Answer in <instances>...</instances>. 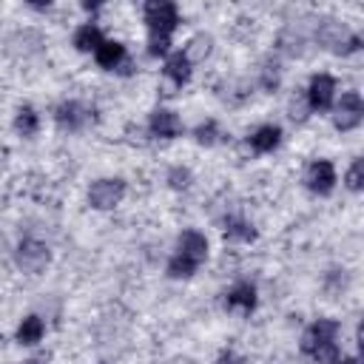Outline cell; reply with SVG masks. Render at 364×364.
I'll return each instance as SVG.
<instances>
[{
    "label": "cell",
    "instance_id": "6da1fadb",
    "mask_svg": "<svg viewBox=\"0 0 364 364\" xmlns=\"http://www.w3.org/2000/svg\"><path fill=\"white\" fill-rule=\"evenodd\" d=\"M145 23H148V51L154 57L168 54L171 48V34L179 23V11L168 0H151L145 3Z\"/></svg>",
    "mask_w": 364,
    "mask_h": 364
},
{
    "label": "cell",
    "instance_id": "7a4b0ae2",
    "mask_svg": "<svg viewBox=\"0 0 364 364\" xmlns=\"http://www.w3.org/2000/svg\"><path fill=\"white\" fill-rule=\"evenodd\" d=\"M336 336H338V321L333 318H318L316 324H310L301 336V353L316 358L318 364H338V347H336Z\"/></svg>",
    "mask_w": 364,
    "mask_h": 364
},
{
    "label": "cell",
    "instance_id": "3957f363",
    "mask_svg": "<svg viewBox=\"0 0 364 364\" xmlns=\"http://www.w3.org/2000/svg\"><path fill=\"white\" fill-rule=\"evenodd\" d=\"M208 256V239L199 230H185L179 236V247L168 262V276L173 279H188L196 273V267Z\"/></svg>",
    "mask_w": 364,
    "mask_h": 364
},
{
    "label": "cell",
    "instance_id": "277c9868",
    "mask_svg": "<svg viewBox=\"0 0 364 364\" xmlns=\"http://www.w3.org/2000/svg\"><path fill=\"white\" fill-rule=\"evenodd\" d=\"M361 119H364V102H361L358 91L341 94V102L336 105V114H333V125L338 131H353Z\"/></svg>",
    "mask_w": 364,
    "mask_h": 364
},
{
    "label": "cell",
    "instance_id": "5b68a950",
    "mask_svg": "<svg viewBox=\"0 0 364 364\" xmlns=\"http://www.w3.org/2000/svg\"><path fill=\"white\" fill-rule=\"evenodd\" d=\"M14 259H17V267H20L23 273H40V270H46V264L51 262V253H48V247H46L43 242L26 239V242H20Z\"/></svg>",
    "mask_w": 364,
    "mask_h": 364
},
{
    "label": "cell",
    "instance_id": "8992f818",
    "mask_svg": "<svg viewBox=\"0 0 364 364\" xmlns=\"http://www.w3.org/2000/svg\"><path fill=\"white\" fill-rule=\"evenodd\" d=\"M122 193H125V182L122 179H97L91 185V191H88V202L97 210H108V208L119 205Z\"/></svg>",
    "mask_w": 364,
    "mask_h": 364
},
{
    "label": "cell",
    "instance_id": "52a82bcc",
    "mask_svg": "<svg viewBox=\"0 0 364 364\" xmlns=\"http://www.w3.org/2000/svg\"><path fill=\"white\" fill-rule=\"evenodd\" d=\"M336 97V80L330 74H316L307 85V108L313 111H327Z\"/></svg>",
    "mask_w": 364,
    "mask_h": 364
},
{
    "label": "cell",
    "instance_id": "ba28073f",
    "mask_svg": "<svg viewBox=\"0 0 364 364\" xmlns=\"http://www.w3.org/2000/svg\"><path fill=\"white\" fill-rule=\"evenodd\" d=\"M304 182H307V188H310L313 193L327 196V193L336 188V168H333V162H327V159L310 162V168H307V173H304Z\"/></svg>",
    "mask_w": 364,
    "mask_h": 364
},
{
    "label": "cell",
    "instance_id": "9c48e42d",
    "mask_svg": "<svg viewBox=\"0 0 364 364\" xmlns=\"http://www.w3.org/2000/svg\"><path fill=\"white\" fill-rule=\"evenodd\" d=\"M91 108H85L82 102H77V100H68V102H63L60 108H57V125L60 128H65V131H80V128H85L88 125V119H91Z\"/></svg>",
    "mask_w": 364,
    "mask_h": 364
},
{
    "label": "cell",
    "instance_id": "30bf717a",
    "mask_svg": "<svg viewBox=\"0 0 364 364\" xmlns=\"http://www.w3.org/2000/svg\"><path fill=\"white\" fill-rule=\"evenodd\" d=\"M148 128H151V134H154V136L173 139V136H179V134H182V119H179L173 111H168V108H156V111L151 114Z\"/></svg>",
    "mask_w": 364,
    "mask_h": 364
},
{
    "label": "cell",
    "instance_id": "8fae6325",
    "mask_svg": "<svg viewBox=\"0 0 364 364\" xmlns=\"http://www.w3.org/2000/svg\"><path fill=\"white\" fill-rule=\"evenodd\" d=\"M256 307V287L250 282H239L230 293H228V310H239L245 316H250Z\"/></svg>",
    "mask_w": 364,
    "mask_h": 364
},
{
    "label": "cell",
    "instance_id": "7c38bea8",
    "mask_svg": "<svg viewBox=\"0 0 364 364\" xmlns=\"http://www.w3.org/2000/svg\"><path fill=\"white\" fill-rule=\"evenodd\" d=\"M165 77H168L173 85H179V88L191 80V63H188V57H185L182 51H173V54L165 60Z\"/></svg>",
    "mask_w": 364,
    "mask_h": 364
},
{
    "label": "cell",
    "instance_id": "4fadbf2b",
    "mask_svg": "<svg viewBox=\"0 0 364 364\" xmlns=\"http://www.w3.org/2000/svg\"><path fill=\"white\" fill-rule=\"evenodd\" d=\"M94 57H97V63H100L102 68L114 71V68L125 60V46L117 43V40H102V46L94 51Z\"/></svg>",
    "mask_w": 364,
    "mask_h": 364
},
{
    "label": "cell",
    "instance_id": "5bb4252c",
    "mask_svg": "<svg viewBox=\"0 0 364 364\" xmlns=\"http://www.w3.org/2000/svg\"><path fill=\"white\" fill-rule=\"evenodd\" d=\"M279 142H282V128H279V125H262V128H256V134L250 136V148L259 151V154L273 151Z\"/></svg>",
    "mask_w": 364,
    "mask_h": 364
},
{
    "label": "cell",
    "instance_id": "9a60e30c",
    "mask_svg": "<svg viewBox=\"0 0 364 364\" xmlns=\"http://www.w3.org/2000/svg\"><path fill=\"white\" fill-rule=\"evenodd\" d=\"M43 333H46L43 318H40V316H26V318L20 321V327H17V341H20V344H37V341L43 338Z\"/></svg>",
    "mask_w": 364,
    "mask_h": 364
},
{
    "label": "cell",
    "instance_id": "2e32d148",
    "mask_svg": "<svg viewBox=\"0 0 364 364\" xmlns=\"http://www.w3.org/2000/svg\"><path fill=\"white\" fill-rule=\"evenodd\" d=\"M74 46H77L80 51H97V48L102 46V34H100V28H97L94 23L80 26V28L74 31Z\"/></svg>",
    "mask_w": 364,
    "mask_h": 364
},
{
    "label": "cell",
    "instance_id": "e0dca14e",
    "mask_svg": "<svg viewBox=\"0 0 364 364\" xmlns=\"http://www.w3.org/2000/svg\"><path fill=\"white\" fill-rule=\"evenodd\" d=\"M210 46H213V40H210V34H196V37H191V43L185 46V57H188V63H202L208 54H210Z\"/></svg>",
    "mask_w": 364,
    "mask_h": 364
},
{
    "label": "cell",
    "instance_id": "ac0fdd59",
    "mask_svg": "<svg viewBox=\"0 0 364 364\" xmlns=\"http://www.w3.org/2000/svg\"><path fill=\"white\" fill-rule=\"evenodd\" d=\"M225 236H228L230 242H253V239H256V230H253L245 219H228Z\"/></svg>",
    "mask_w": 364,
    "mask_h": 364
},
{
    "label": "cell",
    "instance_id": "d6986e66",
    "mask_svg": "<svg viewBox=\"0 0 364 364\" xmlns=\"http://www.w3.org/2000/svg\"><path fill=\"white\" fill-rule=\"evenodd\" d=\"M14 128H17L23 136H34V134H37V111H34L31 105H23V108L17 111Z\"/></svg>",
    "mask_w": 364,
    "mask_h": 364
},
{
    "label": "cell",
    "instance_id": "ffe728a7",
    "mask_svg": "<svg viewBox=\"0 0 364 364\" xmlns=\"http://www.w3.org/2000/svg\"><path fill=\"white\" fill-rule=\"evenodd\" d=\"M193 136H196V142H199V145H213V142H216V136H219V125H216L213 119H208V122L196 125Z\"/></svg>",
    "mask_w": 364,
    "mask_h": 364
},
{
    "label": "cell",
    "instance_id": "44dd1931",
    "mask_svg": "<svg viewBox=\"0 0 364 364\" xmlns=\"http://www.w3.org/2000/svg\"><path fill=\"white\" fill-rule=\"evenodd\" d=\"M361 182H364V162L355 159L350 165V171H347V188L350 191H361Z\"/></svg>",
    "mask_w": 364,
    "mask_h": 364
},
{
    "label": "cell",
    "instance_id": "7402d4cb",
    "mask_svg": "<svg viewBox=\"0 0 364 364\" xmlns=\"http://www.w3.org/2000/svg\"><path fill=\"white\" fill-rule=\"evenodd\" d=\"M262 85L267 91H273L279 85V65L276 63H264V68H262Z\"/></svg>",
    "mask_w": 364,
    "mask_h": 364
},
{
    "label": "cell",
    "instance_id": "603a6c76",
    "mask_svg": "<svg viewBox=\"0 0 364 364\" xmlns=\"http://www.w3.org/2000/svg\"><path fill=\"white\" fill-rule=\"evenodd\" d=\"M168 182H171L173 188H188V182H191V171H188V168H173V171L168 173Z\"/></svg>",
    "mask_w": 364,
    "mask_h": 364
},
{
    "label": "cell",
    "instance_id": "cb8c5ba5",
    "mask_svg": "<svg viewBox=\"0 0 364 364\" xmlns=\"http://www.w3.org/2000/svg\"><path fill=\"white\" fill-rule=\"evenodd\" d=\"M216 364H247V361H245L242 355H236L233 350H225V353L216 358Z\"/></svg>",
    "mask_w": 364,
    "mask_h": 364
},
{
    "label": "cell",
    "instance_id": "d4e9b609",
    "mask_svg": "<svg viewBox=\"0 0 364 364\" xmlns=\"http://www.w3.org/2000/svg\"><path fill=\"white\" fill-rule=\"evenodd\" d=\"M338 364H361V361H358V358H341Z\"/></svg>",
    "mask_w": 364,
    "mask_h": 364
},
{
    "label": "cell",
    "instance_id": "484cf974",
    "mask_svg": "<svg viewBox=\"0 0 364 364\" xmlns=\"http://www.w3.org/2000/svg\"><path fill=\"white\" fill-rule=\"evenodd\" d=\"M26 364H40V361H26Z\"/></svg>",
    "mask_w": 364,
    "mask_h": 364
}]
</instances>
